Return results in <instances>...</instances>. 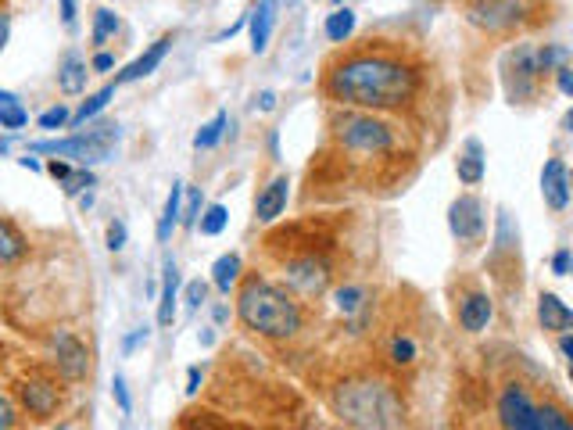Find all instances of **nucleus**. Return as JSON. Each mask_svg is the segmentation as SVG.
<instances>
[{
  "mask_svg": "<svg viewBox=\"0 0 573 430\" xmlns=\"http://www.w3.org/2000/svg\"><path fill=\"white\" fill-rule=\"evenodd\" d=\"M29 126V112L22 104H0V129H22Z\"/></svg>",
  "mask_w": 573,
  "mask_h": 430,
  "instance_id": "nucleus-36",
  "label": "nucleus"
},
{
  "mask_svg": "<svg viewBox=\"0 0 573 430\" xmlns=\"http://www.w3.org/2000/svg\"><path fill=\"white\" fill-rule=\"evenodd\" d=\"M112 398L119 402L122 416L133 413V398H129V387H126V377H122V373H115V380H112Z\"/></svg>",
  "mask_w": 573,
  "mask_h": 430,
  "instance_id": "nucleus-38",
  "label": "nucleus"
},
{
  "mask_svg": "<svg viewBox=\"0 0 573 430\" xmlns=\"http://www.w3.org/2000/svg\"><path fill=\"white\" fill-rule=\"evenodd\" d=\"M147 337H151V327H137L133 330V334L126 337V341H122V352H133V348H137V344H147Z\"/></svg>",
  "mask_w": 573,
  "mask_h": 430,
  "instance_id": "nucleus-43",
  "label": "nucleus"
},
{
  "mask_svg": "<svg viewBox=\"0 0 573 430\" xmlns=\"http://www.w3.org/2000/svg\"><path fill=\"white\" fill-rule=\"evenodd\" d=\"M115 33H119V15H115L112 8H97L94 11V29H90V40H94L97 47H104V43L112 40Z\"/></svg>",
  "mask_w": 573,
  "mask_h": 430,
  "instance_id": "nucleus-29",
  "label": "nucleus"
},
{
  "mask_svg": "<svg viewBox=\"0 0 573 430\" xmlns=\"http://www.w3.org/2000/svg\"><path fill=\"white\" fill-rule=\"evenodd\" d=\"M183 298H187V309L190 312L201 309V305H205V298H208V284H205V280H190L187 291H183Z\"/></svg>",
  "mask_w": 573,
  "mask_h": 430,
  "instance_id": "nucleus-40",
  "label": "nucleus"
},
{
  "mask_svg": "<svg viewBox=\"0 0 573 430\" xmlns=\"http://www.w3.org/2000/svg\"><path fill=\"white\" fill-rule=\"evenodd\" d=\"M29 258V241L26 233L18 230L15 219L0 215V266H18Z\"/></svg>",
  "mask_w": 573,
  "mask_h": 430,
  "instance_id": "nucleus-18",
  "label": "nucleus"
},
{
  "mask_svg": "<svg viewBox=\"0 0 573 430\" xmlns=\"http://www.w3.org/2000/svg\"><path fill=\"white\" fill-rule=\"evenodd\" d=\"M86 79H90V65L76 51H69L58 65V90L65 97H79L86 90Z\"/></svg>",
  "mask_w": 573,
  "mask_h": 430,
  "instance_id": "nucleus-19",
  "label": "nucleus"
},
{
  "mask_svg": "<svg viewBox=\"0 0 573 430\" xmlns=\"http://www.w3.org/2000/svg\"><path fill=\"white\" fill-rule=\"evenodd\" d=\"M552 76H556L559 90H563V94L570 97V94H573V69H570V65H563V69H556V72H552Z\"/></svg>",
  "mask_w": 573,
  "mask_h": 430,
  "instance_id": "nucleus-45",
  "label": "nucleus"
},
{
  "mask_svg": "<svg viewBox=\"0 0 573 430\" xmlns=\"http://www.w3.org/2000/svg\"><path fill=\"white\" fill-rule=\"evenodd\" d=\"M26 423L29 420L22 416V409H18L15 395L0 387V430H26Z\"/></svg>",
  "mask_w": 573,
  "mask_h": 430,
  "instance_id": "nucleus-30",
  "label": "nucleus"
},
{
  "mask_svg": "<svg viewBox=\"0 0 573 430\" xmlns=\"http://www.w3.org/2000/svg\"><path fill=\"white\" fill-rule=\"evenodd\" d=\"M334 298H337V309H341L344 316H355V312H362V305H366L369 294H366V287L348 284V287H341Z\"/></svg>",
  "mask_w": 573,
  "mask_h": 430,
  "instance_id": "nucleus-33",
  "label": "nucleus"
},
{
  "mask_svg": "<svg viewBox=\"0 0 573 430\" xmlns=\"http://www.w3.org/2000/svg\"><path fill=\"white\" fill-rule=\"evenodd\" d=\"M18 165H22V169H29V172H40V169H43V165L36 162V158L29 155V151H26V158H18Z\"/></svg>",
  "mask_w": 573,
  "mask_h": 430,
  "instance_id": "nucleus-52",
  "label": "nucleus"
},
{
  "mask_svg": "<svg viewBox=\"0 0 573 430\" xmlns=\"http://www.w3.org/2000/svg\"><path fill=\"white\" fill-rule=\"evenodd\" d=\"M15 402L22 416L33 423H51L65 409V380L51 366H29L15 377Z\"/></svg>",
  "mask_w": 573,
  "mask_h": 430,
  "instance_id": "nucleus-6",
  "label": "nucleus"
},
{
  "mask_svg": "<svg viewBox=\"0 0 573 430\" xmlns=\"http://www.w3.org/2000/svg\"><path fill=\"white\" fill-rule=\"evenodd\" d=\"M54 430H72V427H69V423H58V427H54Z\"/></svg>",
  "mask_w": 573,
  "mask_h": 430,
  "instance_id": "nucleus-55",
  "label": "nucleus"
},
{
  "mask_svg": "<svg viewBox=\"0 0 573 430\" xmlns=\"http://www.w3.org/2000/svg\"><path fill=\"white\" fill-rule=\"evenodd\" d=\"M495 319V301L491 294L484 291H470L459 298V327L466 334H480V330H488V323Z\"/></svg>",
  "mask_w": 573,
  "mask_h": 430,
  "instance_id": "nucleus-14",
  "label": "nucleus"
},
{
  "mask_svg": "<svg viewBox=\"0 0 573 430\" xmlns=\"http://www.w3.org/2000/svg\"><path fill=\"white\" fill-rule=\"evenodd\" d=\"M180 201H183V183H172L169 198H165V208H162V219H158V241H169L172 230L180 226Z\"/></svg>",
  "mask_w": 573,
  "mask_h": 430,
  "instance_id": "nucleus-26",
  "label": "nucleus"
},
{
  "mask_svg": "<svg viewBox=\"0 0 573 430\" xmlns=\"http://www.w3.org/2000/svg\"><path fill=\"white\" fill-rule=\"evenodd\" d=\"M541 198L552 212H566L570 205V169L563 158H548L541 169Z\"/></svg>",
  "mask_w": 573,
  "mask_h": 430,
  "instance_id": "nucleus-13",
  "label": "nucleus"
},
{
  "mask_svg": "<svg viewBox=\"0 0 573 430\" xmlns=\"http://www.w3.org/2000/svg\"><path fill=\"white\" fill-rule=\"evenodd\" d=\"M355 33V11L351 8H337L334 15H326V40L344 43Z\"/></svg>",
  "mask_w": 573,
  "mask_h": 430,
  "instance_id": "nucleus-28",
  "label": "nucleus"
},
{
  "mask_svg": "<svg viewBox=\"0 0 573 430\" xmlns=\"http://www.w3.org/2000/svg\"><path fill=\"white\" fill-rule=\"evenodd\" d=\"M262 4H273V8H276V4H280V0H262Z\"/></svg>",
  "mask_w": 573,
  "mask_h": 430,
  "instance_id": "nucleus-56",
  "label": "nucleus"
},
{
  "mask_svg": "<svg viewBox=\"0 0 573 430\" xmlns=\"http://www.w3.org/2000/svg\"><path fill=\"white\" fill-rule=\"evenodd\" d=\"M69 119H72L69 108H65V104H54V108H47V112H43L40 119H36V126L47 129V133H58V129L69 126Z\"/></svg>",
  "mask_w": 573,
  "mask_h": 430,
  "instance_id": "nucleus-34",
  "label": "nucleus"
},
{
  "mask_svg": "<svg viewBox=\"0 0 573 430\" xmlns=\"http://www.w3.org/2000/svg\"><path fill=\"white\" fill-rule=\"evenodd\" d=\"M534 61H538V76L548 79L556 69L570 65V47H566V43H545V47L534 51Z\"/></svg>",
  "mask_w": 573,
  "mask_h": 430,
  "instance_id": "nucleus-25",
  "label": "nucleus"
},
{
  "mask_svg": "<svg viewBox=\"0 0 573 430\" xmlns=\"http://www.w3.org/2000/svg\"><path fill=\"white\" fill-rule=\"evenodd\" d=\"M334 129V140L344 151H355V155H391L394 151V126L384 122L373 112H341L330 122Z\"/></svg>",
  "mask_w": 573,
  "mask_h": 430,
  "instance_id": "nucleus-7",
  "label": "nucleus"
},
{
  "mask_svg": "<svg viewBox=\"0 0 573 430\" xmlns=\"http://www.w3.org/2000/svg\"><path fill=\"white\" fill-rule=\"evenodd\" d=\"M47 366L58 373L65 384H83L90 377V348L69 327H54L47 334Z\"/></svg>",
  "mask_w": 573,
  "mask_h": 430,
  "instance_id": "nucleus-8",
  "label": "nucleus"
},
{
  "mask_svg": "<svg viewBox=\"0 0 573 430\" xmlns=\"http://www.w3.org/2000/svg\"><path fill=\"white\" fill-rule=\"evenodd\" d=\"M391 359L398 362V366H409V362L416 359V341H412V337H398V341L391 344Z\"/></svg>",
  "mask_w": 573,
  "mask_h": 430,
  "instance_id": "nucleus-37",
  "label": "nucleus"
},
{
  "mask_svg": "<svg viewBox=\"0 0 573 430\" xmlns=\"http://www.w3.org/2000/svg\"><path fill=\"white\" fill-rule=\"evenodd\" d=\"M61 22H65V29H76V0H61Z\"/></svg>",
  "mask_w": 573,
  "mask_h": 430,
  "instance_id": "nucleus-46",
  "label": "nucleus"
},
{
  "mask_svg": "<svg viewBox=\"0 0 573 430\" xmlns=\"http://www.w3.org/2000/svg\"><path fill=\"white\" fill-rule=\"evenodd\" d=\"M104 244H108V251L126 248V223H122V219H112V223H108V230H104Z\"/></svg>",
  "mask_w": 573,
  "mask_h": 430,
  "instance_id": "nucleus-39",
  "label": "nucleus"
},
{
  "mask_svg": "<svg viewBox=\"0 0 573 430\" xmlns=\"http://www.w3.org/2000/svg\"><path fill=\"white\" fill-rule=\"evenodd\" d=\"M197 215H201V190H190L187 194V208H180V223L194 226L197 223Z\"/></svg>",
  "mask_w": 573,
  "mask_h": 430,
  "instance_id": "nucleus-41",
  "label": "nucleus"
},
{
  "mask_svg": "<svg viewBox=\"0 0 573 430\" xmlns=\"http://www.w3.org/2000/svg\"><path fill=\"white\" fill-rule=\"evenodd\" d=\"M330 262H326L323 255H316V251H298V255L283 266V280H287V287H291L294 294H301V298H319V294L330 287Z\"/></svg>",
  "mask_w": 573,
  "mask_h": 430,
  "instance_id": "nucleus-10",
  "label": "nucleus"
},
{
  "mask_svg": "<svg viewBox=\"0 0 573 430\" xmlns=\"http://www.w3.org/2000/svg\"><path fill=\"white\" fill-rule=\"evenodd\" d=\"M258 108H262V112H273V108H276L273 90H262V94H258Z\"/></svg>",
  "mask_w": 573,
  "mask_h": 430,
  "instance_id": "nucleus-50",
  "label": "nucleus"
},
{
  "mask_svg": "<svg viewBox=\"0 0 573 430\" xmlns=\"http://www.w3.org/2000/svg\"><path fill=\"white\" fill-rule=\"evenodd\" d=\"M455 172H459V183H466V187H477V183L484 180V144H480L477 137H470L462 144Z\"/></svg>",
  "mask_w": 573,
  "mask_h": 430,
  "instance_id": "nucleus-21",
  "label": "nucleus"
},
{
  "mask_svg": "<svg viewBox=\"0 0 573 430\" xmlns=\"http://www.w3.org/2000/svg\"><path fill=\"white\" fill-rule=\"evenodd\" d=\"M183 430H237V427L219 420L215 413H190L187 423H183Z\"/></svg>",
  "mask_w": 573,
  "mask_h": 430,
  "instance_id": "nucleus-35",
  "label": "nucleus"
},
{
  "mask_svg": "<svg viewBox=\"0 0 573 430\" xmlns=\"http://www.w3.org/2000/svg\"><path fill=\"white\" fill-rule=\"evenodd\" d=\"M527 15L523 0H473L466 8V18H470L477 29H488V33H505V29H516Z\"/></svg>",
  "mask_w": 573,
  "mask_h": 430,
  "instance_id": "nucleus-12",
  "label": "nucleus"
},
{
  "mask_svg": "<svg viewBox=\"0 0 573 430\" xmlns=\"http://www.w3.org/2000/svg\"><path fill=\"white\" fill-rule=\"evenodd\" d=\"M226 223H230V212H226V205H208L205 215H197V226H201V233H205V237H219V233L226 230Z\"/></svg>",
  "mask_w": 573,
  "mask_h": 430,
  "instance_id": "nucleus-31",
  "label": "nucleus"
},
{
  "mask_svg": "<svg viewBox=\"0 0 573 430\" xmlns=\"http://www.w3.org/2000/svg\"><path fill=\"white\" fill-rule=\"evenodd\" d=\"M534 43H516L509 47L502 58V86H505V97L513 104H527L534 101L541 86V76H538V61H534Z\"/></svg>",
  "mask_w": 573,
  "mask_h": 430,
  "instance_id": "nucleus-9",
  "label": "nucleus"
},
{
  "mask_svg": "<svg viewBox=\"0 0 573 430\" xmlns=\"http://www.w3.org/2000/svg\"><path fill=\"white\" fill-rule=\"evenodd\" d=\"M115 144H119V126H115V122H97V126L90 129H72V137L36 140V144H29V155L65 158V162L90 169V165L97 162H108Z\"/></svg>",
  "mask_w": 573,
  "mask_h": 430,
  "instance_id": "nucleus-5",
  "label": "nucleus"
},
{
  "mask_svg": "<svg viewBox=\"0 0 573 430\" xmlns=\"http://www.w3.org/2000/svg\"><path fill=\"white\" fill-rule=\"evenodd\" d=\"M287 198H291V180L287 176H276L266 187L258 190L255 198V219L258 223H276L283 212H287Z\"/></svg>",
  "mask_w": 573,
  "mask_h": 430,
  "instance_id": "nucleus-15",
  "label": "nucleus"
},
{
  "mask_svg": "<svg viewBox=\"0 0 573 430\" xmlns=\"http://www.w3.org/2000/svg\"><path fill=\"white\" fill-rule=\"evenodd\" d=\"M552 273H556V276L570 273V248H559L556 255H552Z\"/></svg>",
  "mask_w": 573,
  "mask_h": 430,
  "instance_id": "nucleus-44",
  "label": "nucleus"
},
{
  "mask_svg": "<svg viewBox=\"0 0 573 430\" xmlns=\"http://www.w3.org/2000/svg\"><path fill=\"white\" fill-rule=\"evenodd\" d=\"M226 122H230V119H226V112H215L212 119L205 122V126L197 129V133H194V147H197V151H212V147L223 140Z\"/></svg>",
  "mask_w": 573,
  "mask_h": 430,
  "instance_id": "nucleus-27",
  "label": "nucleus"
},
{
  "mask_svg": "<svg viewBox=\"0 0 573 430\" xmlns=\"http://www.w3.org/2000/svg\"><path fill=\"white\" fill-rule=\"evenodd\" d=\"M559 355H563V359H570V355H573V337H570V330H566V334H559Z\"/></svg>",
  "mask_w": 573,
  "mask_h": 430,
  "instance_id": "nucleus-51",
  "label": "nucleus"
},
{
  "mask_svg": "<svg viewBox=\"0 0 573 430\" xmlns=\"http://www.w3.org/2000/svg\"><path fill=\"white\" fill-rule=\"evenodd\" d=\"M11 36V15L4 8H0V51H4V43H8Z\"/></svg>",
  "mask_w": 573,
  "mask_h": 430,
  "instance_id": "nucleus-48",
  "label": "nucleus"
},
{
  "mask_svg": "<svg viewBox=\"0 0 573 430\" xmlns=\"http://www.w3.org/2000/svg\"><path fill=\"white\" fill-rule=\"evenodd\" d=\"M108 69H115V58L108 51H101V54H94V61H90V72H108Z\"/></svg>",
  "mask_w": 573,
  "mask_h": 430,
  "instance_id": "nucleus-47",
  "label": "nucleus"
},
{
  "mask_svg": "<svg viewBox=\"0 0 573 430\" xmlns=\"http://www.w3.org/2000/svg\"><path fill=\"white\" fill-rule=\"evenodd\" d=\"M212 284H215V291H219V294H230L233 287L240 284V255H237V251H226V255L215 258Z\"/></svg>",
  "mask_w": 573,
  "mask_h": 430,
  "instance_id": "nucleus-24",
  "label": "nucleus"
},
{
  "mask_svg": "<svg viewBox=\"0 0 573 430\" xmlns=\"http://www.w3.org/2000/svg\"><path fill=\"white\" fill-rule=\"evenodd\" d=\"M498 423L502 430H573L570 413L556 402H534L520 380H509L498 395Z\"/></svg>",
  "mask_w": 573,
  "mask_h": 430,
  "instance_id": "nucleus-4",
  "label": "nucleus"
},
{
  "mask_svg": "<svg viewBox=\"0 0 573 430\" xmlns=\"http://www.w3.org/2000/svg\"><path fill=\"white\" fill-rule=\"evenodd\" d=\"M334 409L351 430H391L402 416V402L384 380H348L337 387Z\"/></svg>",
  "mask_w": 573,
  "mask_h": 430,
  "instance_id": "nucleus-3",
  "label": "nucleus"
},
{
  "mask_svg": "<svg viewBox=\"0 0 573 430\" xmlns=\"http://www.w3.org/2000/svg\"><path fill=\"white\" fill-rule=\"evenodd\" d=\"M176 301H180V269L172 258H165L162 266V301H158V323L172 327L176 323Z\"/></svg>",
  "mask_w": 573,
  "mask_h": 430,
  "instance_id": "nucleus-20",
  "label": "nucleus"
},
{
  "mask_svg": "<svg viewBox=\"0 0 573 430\" xmlns=\"http://www.w3.org/2000/svg\"><path fill=\"white\" fill-rule=\"evenodd\" d=\"M448 230L459 244L473 248V244L484 241V230H488V215H484V201L477 194H459L448 208Z\"/></svg>",
  "mask_w": 573,
  "mask_h": 430,
  "instance_id": "nucleus-11",
  "label": "nucleus"
},
{
  "mask_svg": "<svg viewBox=\"0 0 573 430\" xmlns=\"http://www.w3.org/2000/svg\"><path fill=\"white\" fill-rule=\"evenodd\" d=\"M237 316L240 323L258 337L269 341H291L305 327V309L287 287L269 284L266 276H240L237 291Z\"/></svg>",
  "mask_w": 573,
  "mask_h": 430,
  "instance_id": "nucleus-2",
  "label": "nucleus"
},
{
  "mask_svg": "<svg viewBox=\"0 0 573 430\" xmlns=\"http://www.w3.org/2000/svg\"><path fill=\"white\" fill-rule=\"evenodd\" d=\"M72 169H76V165H72V162H65V158H47V172H51V176H54V180H65V176H69V172Z\"/></svg>",
  "mask_w": 573,
  "mask_h": 430,
  "instance_id": "nucleus-42",
  "label": "nucleus"
},
{
  "mask_svg": "<svg viewBox=\"0 0 573 430\" xmlns=\"http://www.w3.org/2000/svg\"><path fill=\"white\" fill-rule=\"evenodd\" d=\"M230 319V309L226 305H215V323H226Z\"/></svg>",
  "mask_w": 573,
  "mask_h": 430,
  "instance_id": "nucleus-54",
  "label": "nucleus"
},
{
  "mask_svg": "<svg viewBox=\"0 0 573 430\" xmlns=\"http://www.w3.org/2000/svg\"><path fill=\"white\" fill-rule=\"evenodd\" d=\"M197 391H201V370L190 366L187 370V395H197Z\"/></svg>",
  "mask_w": 573,
  "mask_h": 430,
  "instance_id": "nucleus-49",
  "label": "nucleus"
},
{
  "mask_svg": "<svg viewBox=\"0 0 573 430\" xmlns=\"http://www.w3.org/2000/svg\"><path fill=\"white\" fill-rule=\"evenodd\" d=\"M169 47H172V36H162V40H154L137 61H129L126 69H122L119 76H115V86H119V83H137V79L151 76V72L158 69V65H162L165 54H169Z\"/></svg>",
  "mask_w": 573,
  "mask_h": 430,
  "instance_id": "nucleus-16",
  "label": "nucleus"
},
{
  "mask_svg": "<svg viewBox=\"0 0 573 430\" xmlns=\"http://www.w3.org/2000/svg\"><path fill=\"white\" fill-rule=\"evenodd\" d=\"M273 4H258L255 11H248V29H251V51L262 54L269 47L273 36Z\"/></svg>",
  "mask_w": 573,
  "mask_h": 430,
  "instance_id": "nucleus-22",
  "label": "nucleus"
},
{
  "mask_svg": "<svg viewBox=\"0 0 573 430\" xmlns=\"http://www.w3.org/2000/svg\"><path fill=\"white\" fill-rule=\"evenodd\" d=\"M420 69L394 51H359L334 61L323 79L326 97L355 112H402L420 97Z\"/></svg>",
  "mask_w": 573,
  "mask_h": 430,
  "instance_id": "nucleus-1",
  "label": "nucleus"
},
{
  "mask_svg": "<svg viewBox=\"0 0 573 430\" xmlns=\"http://www.w3.org/2000/svg\"><path fill=\"white\" fill-rule=\"evenodd\" d=\"M0 104H22V101H18V94H11V90L0 86Z\"/></svg>",
  "mask_w": 573,
  "mask_h": 430,
  "instance_id": "nucleus-53",
  "label": "nucleus"
},
{
  "mask_svg": "<svg viewBox=\"0 0 573 430\" xmlns=\"http://www.w3.org/2000/svg\"><path fill=\"white\" fill-rule=\"evenodd\" d=\"M112 97H115V83L101 86V90H97V94H90V97H86L83 104H79L76 112H72V119H69V129H83L86 122H94L97 115H101L104 108H108V101H112Z\"/></svg>",
  "mask_w": 573,
  "mask_h": 430,
  "instance_id": "nucleus-23",
  "label": "nucleus"
},
{
  "mask_svg": "<svg viewBox=\"0 0 573 430\" xmlns=\"http://www.w3.org/2000/svg\"><path fill=\"white\" fill-rule=\"evenodd\" d=\"M330 4H337V8H344V0H330Z\"/></svg>",
  "mask_w": 573,
  "mask_h": 430,
  "instance_id": "nucleus-57",
  "label": "nucleus"
},
{
  "mask_svg": "<svg viewBox=\"0 0 573 430\" xmlns=\"http://www.w3.org/2000/svg\"><path fill=\"white\" fill-rule=\"evenodd\" d=\"M94 169H83V165H76V169L61 180V190H65V198H79V194H86V190L94 187Z\"/></svg>",
  "mask_w": 573,
  "mask_h": 430,
  "instance_id": "nucleus-32",
  "label": "nucleus"
},
{
  "mask_svg": "<svg viewBox=\"0 0 573 430\" xmlns=\"http://www.w3.org/2000/svg\"><path fill=\"white\" fill-rule=\"evenodd\" d=\"M538 323H541V330H548V334H566V330L573 327L570 305H566L559 294L545 291L538 298Z\"/></svg>",
  "mask_w": 573,
  "mask_h": 430,
  "instance_id": "nucleus-17",
  "label": "nucleus"
}]
</instances>
